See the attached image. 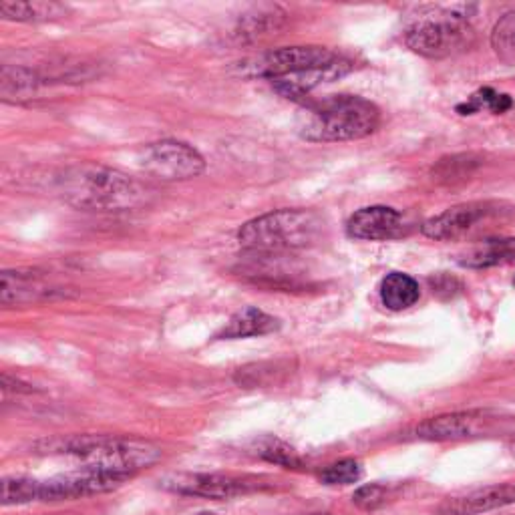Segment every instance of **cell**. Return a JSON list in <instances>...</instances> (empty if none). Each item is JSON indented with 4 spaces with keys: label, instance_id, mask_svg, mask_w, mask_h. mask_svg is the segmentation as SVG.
<instances>
[{
    "label": "cell",
    "instance_id": "obj_2",
    "mask_svg": "<svg viewBox=\"0 0 515 515\" xmlns=\"http://www.w3.org/2000/svg\"><path fill=\"white\" fill-rule=\"evenodd\" d=\"M381 123L375 103L359 95H328L304 105L298 133L306 141H355L371 135Z\"/></svg>",
    "mask_w": 515,
    "mask_h": 515
},
{
    "label": "cell",
    "instance_id": "obj_6",
    "mask_svg": "<svg viewBox=\"0 0 515 515\" xmlns=\"http://www.w3.org/2000/svg\"><path fill=\"white\" fill-rule=\"evenodd\" d=\"M139 167L161 182H186L204 174L206 161L198 149L184 141L163 139L139 149Z\"/></svg>",
    "mask_w": 515,
    "mask_h": 515
},
{
    "label": "cell",
    "instance_id": "obj_12",
    "mask_svg": "<svg viewBox=\"0 0 515 515\" xmlns=\"http://www.w3.org/2000/svg\"><path fill=\"white\" fill-rule=\"evenodd\" d=\"M491 212L493 210L489 204H461V206L445 210L439 216L429 218L421 226V232L427 238L439 240V242L457 240L463 234H467L477 222L487 218Z\"/></svg>",
    "mask_w": 515,
    "mask_h": 515
},
{
    "label": "cell",
    "instance_id": "obj_22",
    "mask_svg": "<svg viewBox=\"0 0 515 515\" xmlns=\"http://www.w3.org/2000/svg\"><path fill=\"white\" fill-rule=\"evenodd\" d=\"M256 455L262 457L264 461H270V463H276L282 467H298L300 465V457L296 455V451L278 439L258 441Z\"/></svg>",
    "mask_w": 515,
    "mask_h": 515
},
{
    "label": "cell",
    "instance_id": "obj_14",
    "mask_svg": "<svg viewBox=\"0 0 515 515\" xmlns=\"http://www.w3.org/2000/svg\"><path fill=\"white\" fill-rule=\"evenodd\" d=\"M515 503V485L501 483L489 485L483 489H475L467 495L447 499L441 505V513L445 515H479L493 509H501Z\"/></svg>",
    "mask_w": 515,
    "mask_h": 515
},
{
    "label": "cell",
    "instance_id": "obj_15",
    "mask_svg": "<svg viewBox=\"0 0 515 515\" xmlns=\"http://www.w3.org/2000/svg\"><path fill=\"white\" fill-rule=\"evenodd\" d=\"M483 425V413L469 411V413H451L439 415L433 419L423 421L417 427V437L427 441H449V439H465L475 435Z\"/></svg>",
    "mask_w": 515,
    "mask_h": 515
},
{
    "label": "cell",
    "instance_id": "obj_16",
    "mask_svg": "<svg viewBox=\"0 0 515 515\" xmlns=\"http://www.w3.org/2000/svg\"><path fill=\"white\" fill-rule=\"evenodd\" d=\"M278 320L266 312H262L260 308L248 306L240 312H236L228 324L222 328V332L218 334V338H248V336H262V334H270L274 330H278Z\"/></svg>",
    "mask_w": 515,
    "mask_h": 515
},
{
    "label": "cell",
    "instance_id": "obj_13",
    "mask_svg": "<svg viewBox=\"0 0 515 515\" xmlns=\"http://www.w3.org/2000/svg\"><path fill=\"white\" fill-rule=\"evenodd\" d=\"M353 61L340 57L338 61L320 67V69H312V71H304V73H296V75H288L282 79L272 81V87L286 99L292 101H304V97H308L314 89L326 85V83H334L338 79H342L345 75H349L353 71Z\"/></svg>",
    "mask_w": 515,
    "mask_h": 515
},
{
    "label": "cell",
    "instance_id": "obj_4",
    "mask_svg": "<svg viewBox=\"0 0 515 515\" xmlns=\"http://www.w3.org/2000/svg\"><path fill=\"white\" fill-rule=\"evenodd\" d=\"M324 218L314 210H278L246 222L238 240L252 252L280 254L312 248L322 242Z\"/></svg>",
    "mask_w": 515,
    "mask_h": 515
},
{
    "label": "cell",
    "instance_id": "obj_21",
    "mask_svg": "<svg viewBox=\"0 0 515 515\" xmlns=\"http://www.w3.org/2000/svg\"><path fill=\"white\" fill-rule=\"evenodd\" d=\"M491 45L495 53L505 61L515 65V11L507 13L493 29Z\"/></svg>",
    "mask_w": 515,
    "mask_h": 515
},
{
    "label": "cell",
    "instance_id": "obj_10",
    "mask_svg": "<svg viewBox=\"0 0 515 515\" xmlns=\"http://www.w3.org/2000/svg\"><path fill=\"white\" fill-rule=\"evenodd\" d=\"M65 296L67 290L39 270H5L3 278H0V302L3 306L39 304Z\"/></svg>",
    "mask_w": 515,
    "mask_h": 515
},
{
    "label": "cell",
    "instance_id": "obj_1",
    "mask_svg": "<svg viewBox=\"0 0 515 515\" xmlns=\"http://www.w3.org/2000/svg\"><path fill=\"white\" fill-rule=\"evenodd\" d=\"M51 190L63 202L89 212H129L147 204L151 190L119 169L81 163L61 169Z\"/></svg>",
    "mask_w": 515,
    "mask_h": 515
},
{
    "label": "cell",
    "instance_id": "obj_24",
    "mask_svg": "<svg viewBox=\"0 0 515 515\" xmlns=\"http://www.w3.org/2000/svg\"><path fill=\"white\" fill-rule=\"evenodd\" d=\"M385 497H387V489L383 485L371 483V485L359 487L353 495V501H355L357 507H361L365 511H371V509L381 507L385 503Z\"/></svg>",
    "mask_w": 515,
    "mask_h": 515
},
{
    "label": "cell",
    "instance_id": "obj_17",
    "mask_svg": "<svg viewBox=\"0 0 515 515\" xmlns=\"http://www.w3.org/2000/svg\"><path fill=\"white\" fill-rule=\"evenodd\" d=\"M379 292H381L383 304L395 312L411 308L421 296V288H419L417 280L403 272L387 274L381 282Z\"/></svg>",
    "mask_w": 515,
    "mask_h": 515
},
{
    "label": "cell",
    "instance_id": "obj_25",
    "mask_svg": "<svg viewBox=\"0 0 515 515\" xmlns=\"http://www.w3.org/2000/svg\"><path fill=\"white\" fill-rule=\"evenodd\" d=\"M200 515H216V513H210V511H204V513H200Z\"/></svg>",
    "mask_w": 515,
    "mask_h": 515
},
{
    "label": "cell",
    "instance_id": "obj_3",
    "mask_svg": "<svg viewBox=\"0 0 515 515\" xmlns=\"http://www.w3.org/2000/svg\"><path fill=\"white\" fill-rule=\"evenodd\" d=\"M43 453L69 455L81 459L83 467L121 473L133 477L161 459V449L149 441L113 435H77L45 443Z\"/></svg>",
    "mask_w": 515,
    "mask_h": 515
},
{
    "label": "cell",
    "instance_id": "obj_26",
    "mask_svg": "<svg viewBox=\"0 0 515 515\" xmlns=\"http://www.w3.org/2000/svg\"><path fill=\"white\" fill-rule=\"evenodd\" d=\"M316 515H322V513H316Z\"/></svg>",
    "mask_w": 515,
    "mask_h": 515
},
{
    "label": "cell",
    "instance_id": "obj_7",
    "mask_svg": "<svg viewBox=\"0 0 515 515\" xmlns=\"http://www.w3.org/2000/svg\"><path fill=\"white\" fill-rule=\"evenodd\" d=\"M338 59L340 55L326 47H284L240 63V75L250 79L258 77L276 81L288 75L326 67Z\"/></svg>",
    "mask_w": 515,
    "mask_h": 515
},
{
    "label": "cell",
    "instance_id": "obj_20",
    "mask_svg": "<svg viewBox=\"0 0 515 515\" xmlns=\"http://www.w3.org/2000/svg\"><path fill=\"white\" fill-rule=\"evenodd\" d=\"M513 107V101L505 93H497L491 87H483L477 93H473L465 103L457 105V113L461 115H473L479 113L481 109H487L495 115H501Z\"/></svg>",
    "mask_w": 515,
    "mask_h": 515
},
{
    "label": "cell",
    "instance_id": "obj_19",
    "mask_svg": "<svg viewBox=\"0 0 515 515\" xmlns=\"http://www.w3.org/2000/svg\"><path fill=\"white\" fill-rule=\"evenodd\" d=\"M67 15V7L59 3H0V17L17 23H47Z\"/></svg>",
    "mask_w": 515,
    "mask_h": 515
},
{
    "label": "cell",
    "instance_id": "obj_18",
    "mask_svg": "<svg viewBox=\"0 0 515 515\" xmlns=\"http://www.w3.org/2000/svg\"><path fill=\"white\" fill-rule=\"evenodd\" d=\"M515 262V238L503 240H485L473 246L461 260V266L467 268H491Z\"/></svg>",
    "mask_w": 515,
    "mask_h": 515
},
{
    "label": "cell",
    "instance_id": "obj_5",
    "mask_svg": "<svg viewBox=\"0 0 515 515\" xmlns=\"http://www.w3.org/2000/svg\"><path fill=\"white\" fill-rule=\"evenodd\" d=\"M469 11L473 7L455 5L421 15L405 33L407 47L427 59H445L469 49L475 39Z\"/></svg>",
    "mask_w": 515,
    "mask_h": 515
},
{
    "label": "cell",
    "instance_id": "obj_9",
    "mask_svg": "<svg viewBox=\"0 0 515 515\" xmlns=\"http://www.w3.org/2000/svg\"><path fill=\"white\" fill-rule=\"evenodd\" d=\"M161 485L182 495H200L210 499H230L266 487L258 477L222 473H178L165 477Z\"/></svg>",
    "mask_w": 515,
    "mask_h": 515
},
{
    "label": "cell",
    "instance_id": "obj_11",
    "mask_svg": "<svg viewBox=\"0 0 515 515\" xmlns=\"http://www.w3.org/2000/svg\"><path fill=\"white\" fill-rule=\"evenodd\" d=\"M347 232L355 240L385 242L401 238L405 232L403 216L387 206H371L355 212L347 222Z\"/></svg>",
    "mask_w": 515,
    "mask_h": 515
},
{
    "label": "cell",
    "instance_id": "obj_8",
    "mask_svg": "<svg viewBox=\"0 0 515 515\" xmlns=\"http://www.w3.org/2000/svg\"><path fill=\"white\" fill-rule=\"evenodd\" d=\"M131 479L129 475L79 467L77 471L55 475L49 479H35V497L37 501H55V499H73L83 495L105 493L121 483Z\"/></svg>",
    "mask_w": 515,
    "mask_h": 515
},
{
    "label": "cell",
    "instance_id": "obj_23",
    "mask_svg": "<svg viewBox=\"0 0 515 515\" xmlns=\"http://www.w3.org/2000/svg\"><path fill=\"white\" fill-rule=\"evenodd\" d=\"M361 477H363V467L355 459L336 461L328 465L320 475L322 483L326 485H351V483H357Z\"/></svg>",
    "mask_w": 515,
    "mask_h": 515
}]
</instances>
